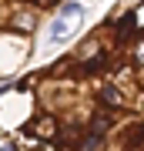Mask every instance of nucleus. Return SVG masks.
<instances>
[{
	"label": "nucleus",
	"instance_id": "f257e3e1",
	"mask_svg": "<svg viewBox=\"0 0 144 151\" xmlns=\"http://www.w3.org/2000/svg\"><path fill=\"white\" fill-rule=\"evenodd\" d=\"M0 131L24 151H144V0L4 84Z\"/></svg>",
	"mask_w": 144,
	"mask_h": 151
},
{
	"label": "nucleus",
	"instance_id": "f03ea898",
	"mask_svg": "<svg viewBox=\"0 0 144 151\" xmlns=\"http://www.w3.org/2000/svg\"><path fill=\"white\" fill-rule=\"evenodd\" d=\"M67 0H0V84L17 77L34 54L40 27Z\"/></svg>",
	"mask_w": 144,
	"mask_h": 151
}]
</instances>
